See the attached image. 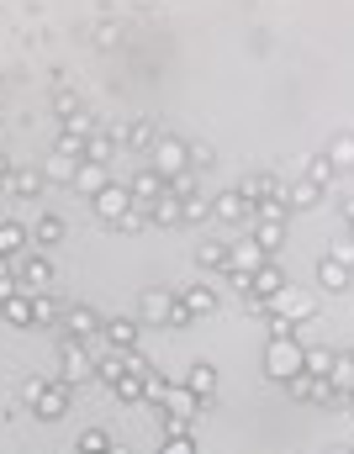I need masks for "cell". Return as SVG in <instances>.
Wrapping results in <instances>:
<instances>
[{
  "mask_svg": "<svg viewBox=\"0 0 354 454\" xmlns=\"http://www.w3.org/2000/svg\"><path fill=\"white\" fill-rule=\"evenodd\" d=\"M180 307H185L191 317H207V312H217V291H212V286H191V291L180 296Z\"/></svg>",
  "mask_w": 354,
  "mask_h": 454,
  "instance_id": "cell-13",
  "label": "cell"
},
{
  "mask_svg": "<svg viewBox=\"0 0 354 454\" xmlns=\"http://www.w3.org/2000/svg\"><path fill=\"white\" fill-rule=\"evenodd\" d=\"M0 312H5L11 328H37V317H32V296H27V291H16L11 301H0Z\"/></svg>",
  "mask_w": 354,
  "mask_h": 454,
  "instance_id": "cell-12",
  "label": "cell"
},
{
  "mask_svg": "<svg viewBox=\"0 0 354 454\" xmlns=\"http://www.w3.org/2000/svg\"><path fill=\"white\" fill-rule=\"evenodd\" d=\"M112 391H117V402H143V380L138 375H122Z\"/></svg>",
  "mask_w": 354,
  "mask_h": 454,
  "instance_id": "cell-22",
  "label": "cell"
},
{
  "mask_svg": "<svg viewBox=\"0 0 354 454\" xmlns=\"http://www.w3.org/2000/svg\"><path fill=\"white\" fill-rule=\"evenodd\" d=\"M21 248H27V232L16 223H0V259H16Z\"/></svg>",
  "mask_w": 354,
  "mask_h": 454,
  "instance_id": "cell-18",
  "label": "cell"
},
{
  "mask_svg": "<svg viewBox=\"0 0 354 454\" xmlns=\"http://www.w3.org/2000/svg\"><path fill=\"white\" fill-rule=\"evenodd\" d=\"M196 407H201V402H196L185 386H175V391H169V402H164V412H169V418H180V423H191V418H196Z\"/></svg>",
  "mask_w": 354,
  "mask_h": 454,
  "instance_id": "cell-15",
  "label": "cell"
},
{
  "mask_svg": "<svg viewBox=\"0 0 354 454\" xmlns=\"http://www.w3.org/2000/svg\"><path fill=\"white\" fill-rule=\"evenodd\" d=\"M280 291H286V275H280L275 264H264V270L254 275V301H264V307H270V301H275Z\"/></svg>",
  "mask_w": 354,
  "mask_h": 454,
  "instance_id": "cell-11",
  "label": "cell"
},
{
  "mask_svg": "<svg viewBox=\"0 0 354 454\" xmlns=\"http://www.w3.org/2000/svg\"><path fill=\"white\" fill-rule=\"evenodd\" d=\"M350 280H354V270L344 264V259L328 254V259L318 264V286H323V291H350Z\"/></svg>",
  "mask_w": 354,
  "mask_h": 454,
  "instance_id": "cell-8",
  "label": "cell"
},
{
  "mask_svg": "<svg viewBox=\"0 0 354 454\" xmlns=\"http://www.w3.org/2000/svg\"><path fill=\"white\" fill-rule=\"evenodd\" d=\"M32 238H37V248H53V243H64V223L59 217H43V223L32 227Z\"/></svg>",
  "mask_w": 354,
  "mask_h": 454,
  "instance_id": "cell-19",
  "label": "cell"
},
{
  "mask_svg": "<svg viewBox=\"0 0 354 454\" xmlns=\"http://www.w3.org/2000/svg\"><path fill=\"white\" fill-rule=\"evenodd\" d=\"M80 454H112V439H106L101 428H85V434H80Z\"/></svg>",
  "mask_w": 354,
  "mask_h": 454,
  "instance_id": "cell-20",
  "label": "cell"
},
{
  "mask_svg": "<svg viewBox=\"0 0 354 454\" xmlns=\"http://www.w3.org/2000/svg\"><path fill=\"white\" fill-rule=\"evenodd\" d=\"M185 391H191L196 402H212V396H217V370H212V364H191Z\"/></svg>",
  "mask_w": 354,
  "mask_h": 454,
  "instance_id": "cell-9",
  "label": "cell"
},
{
  "mask_svg": "<svg viewBox=\"0 0 354 454\" xmlns=\"http://www.w3.org/2000/svg\"><path fill=\"white\" fill-rule=\"evenodd\" d=\"M69 396H75V386H64V380H48V391H43V402L32 407L43 423H53V418H64L69 412Z\"/></svg>",
  "mask_w": 354,
  "mask_h": 454,
  "instance_id": "cell-7",
  "label": "cell"
},
{
  "mask_svg": "<svg viewBox=\"0 0 354 454\" xmlns=\"http://www.w3.org/2000/svg\"><path fill=\"white\" fill-rule=\"evenodd\" d=\"M264 312H280V317H291V323H307V317L318 312V301H312L307 291H291V286H286V291H280V296H275Z\"/></svg>",
  "mask_w": 354,
  "mask_h": 454,
  "instance_id": "cell-5",
  "label": "cell"
},
{
  "mask_svg": "<svg viewBox=\"0 0 354 454\" xmlns=\"http://www.w3.org/2000/svg\"><path fill=\"white\" fill-rule=\"evenodd\" d=\"M43 391H48V380H27V386H21V402H27V407H37V402H43Z\"/></svg>",
  "mask_w": 354,
  "mask_h": 454,
  "instance_id": "cell-23",
  "label": "cell"
},
{
  "mask_svg": "<svg viewBox=\"0 0 354 454\" xmlns=\"http://www.w3.org/2000/svg\"><path fill=\"white\" fill-rule=\"evenodd\" d=\"M302 364H307V348H302L296 339H275L270 348H264V375H270V380H280V386H286V380H296V375H302Z\"/></svg>",
  "mask_w": 354,
  "mask_h": 454,
  "instance_id": "cell-2",
  "label": "cell"
},
{
  "mask_svg": "<svg viewBox=\"0 0 354 454\" xmlns=\"http://www.w3.org/2000/svg\"><path fill=\"white\" fill-rule=\"evenodd\" d=\"M286 391L291 396H302V402H323V407H344V396L328 386V380H318V375H296V380H286Z\"/></svg>",
  "mask_w": 354,
  "mask_h": 454,
  "instance_id": "cell-4",
  "label": "cell"
},
{
  "mask_svg": "<svg viewBox=\"0 0 354 454\" xmlns=\"http://www.w3.org/2000/svg\"><path fill=\"white\" fill-rule=\"evenodd\" d=\"M264 328H270V343H275V339H296V323H291V317H280V312H264Z\"/></svg>",
  "mask_w": 354,
  "mask_h": 454,
  "instance_id": "cell-21",
  "label": "cell"
},
{
  "mask_svg": "<svg viewBox=\"0 0 354 454\" xmlns=\"http://www.w3.org/2000/svg\"><path fill=\"white\" fill-rule=\"evenodd\" d=\"M334 454H354V450H334Z\"/></svg>",
  "mask_w": 354,
  "mask_h": 454,
  "instance_id": "cell-25",
  "label": "cell"
},
{
  "mask_svg": "<svg viewBox=\"0 0 354 454\" xmlns=\"http://www.w3.org/2000/svg\"><path fill=\"white\" fill-rule=\"evenodd\" d=\"M85 375H96V359L85 354V343H64V375L59 380L64 386H80Z\"/></svg>",
  "mask_w": 354,
  "mask_h": 454,
  "instance_id": "cell-6",
  "label": "cell"
},
{
  "mask_svg": "<svg viewBox=\"0 0 354 454\" xmlns=\"http://www.w3.org/2000/svg\"><path fill=\"white\" fill-rule=\"evenodd\" d=\"M159 454H196V444H191V439H164Z\"/></svg>",
  "mask_w": 354,
  "mask_h": 454,
  "instance_id": "cell-24",
  "label": "cell"
},
{
  "mask_svg": "<svg viewBox=\"0 0 354 454\" xmlns=\"http://www.w3.org/2000/svg\"><path fill=\"white\" fill-rule=\"evenodd\" d=\"M101 328H106V323H101V312H96V307H80V301H75V307H64V339H69V343L101 339Z\"/></svg>",
  "mask_w": 354,
  "mask_h": 454,
  "instance_id": "cell-3",
  "label": "cell"
},
{
  "mask_svg": "<svg viewBox=\"0 0 354 454\" xmlns=\"http://www.w3.org/2000/svg\"><path fill=\"white\" fill-rule=\"evenodd\" d=\"M138 323H143V328H185L191 312L180 307V296H169V291H148L143 307H138Z\"/></svg>",
  "mask_w": 354,
  "mask_h": 454,
  "instance_id": "cell-1",
  "label": "cell"
},
{
  "mask_svg": "<svg viewBox=\"0 0 354 454\" xmlns=\"http://www.w3.org/2000/svg\"><path fill=\"white\" fill-rule=\"evenodd\" d=\"M32 317H37V328H53V323H64V307L43 291V296H32Z\"/></svg>",
  "mask_w": 354,
  "mask_h": 454,
  "instance_id": "cell-16",
  "label": "cell"
},
{
  "mask_svg": "<svg viewBox=\"0 0 354 454\" xmlns=\"http://www.w3.org/2000/svg\"><path fill=\"white\" fill-rule=\"evenodd\" d=\"M334 359H339V354H328V348H307V364H302V375H318V380H328V375H334Z\"/></svg>",
  "mask_w": 354,
  "mask_h": 454,
  "instance_id": "cell-17",
  "label": "cell"
},
{
  "mask_svg": "<svg viewBox=\"0 0 354 454\" xmlns=\"http://www.w3.org/2000/svg\"><path fill=\"white\" fill-rule=\"evenodd\" d=\"M138 328H143V323H127V317H112V323L101 328V343H106V348H138Z\"/></svg>",
  "mask_w": 354,
  "mask_h": 454,
  "instance_id": "cell-10",
  "label": "cell"
},
{
  "mask_svg": "<svg viewBox=\"0 0 354 454\" xmlns=\"http://www.w3.org/2000/svg\"><path fill=\"white\" fill-rule=\"evenodd\" d=\"M169 391H175V380H169V375H159V370H148V375H143V402L164 407V402H169Z\"/></svg>",
  "mask_w": 354,
  "mask_h": 454,
  "instance_id": "cell-14",
  "label": "cell"
}]
</instances>
